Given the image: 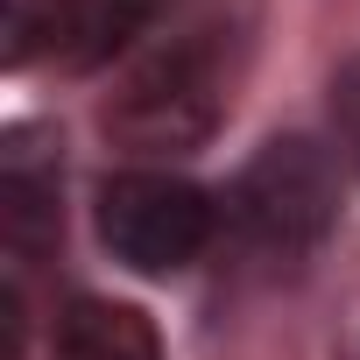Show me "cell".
I'll use <instances>...</instances> for the list:
<instances>
[{
  "label": "cell",
  "instance_id": "4",
  "mask_svg": "<svg viewBox=\"0 0 360 360\" xmlns=\"http://www.w3.org/2000/svg\"><path fill=\"white\" fill-rule=\"evenodd\" d=\"M64 233V205H57V162L36 155V127H15L0 148V240L8 255L36 262L50 255Z\"/></svg>",
  "mask_w": 360,
  "mask_h": 360
},
{
  "label": "cell",
  "instance_id": "8",
  "mask_svg": "<svg viewBox=\"0 0 360 360\" xmlns=\"http://www.w3.org/2000/svg\"><path fill=\"white\" fill-rule=\"evenodd\" d=\"M332 127H339L346 162L360 169V57H346V64L332 71Z\"/></svg>",
  "mask_w": 360,
  "mask_h": 360
},
{
  "label": "cell",
  "instance_id": "1",
  "mask_svg": "<svg viewBox=\"0 0 360 360\" xmlns=\"http://www.w3.org/2000/svg\"><path fill=\"white\" fill-rule=\"evenodd\" d=\"M226 212L248 233V248H262L276 262H297V255L325 248L332 226H339V162H332V148H318L311 134L262 141L248 155V169L233 176Z\"/></svg>",
  "mask_w": 360,
  "mask_h": 360
},
{
  "label": "cell",
  "instance_id": "2",
  "mask_svg": "<svg viewBox=\"0 0 360 360\" xmlns=\"http://www.w3.org/2000/svg\"><path fill=\"white\" fill-rule=\"evenodd\" d=\"M226 113V64L212 29L184 36L155 50L106 106V134L134 155H176V148H198Z\"/></svg>",
  "mask_w": 360,
  "mask_h": 360
},
{
  "label": "cell",
  "instance_id": "7",
  "mask_svg": "<svg viewBox=\"0 0 360 360\" xmlns=\"http://www.w3.org/2000/svg\"><path fill=\"white\" fill-rule=\"evenodd\" d=\"M0 36H8V43H0V57L22 71L29 57H43V50H50V8H43V0H8V15H0Z\"/></svg>",
  "mask_w": 360,
  "mask_h": 360
},
{
  "label": "cell",
  "instance_id": "6",
  "mask_svg": "<svg viewBox=\"0 0 360 360\" xmlns=\"http://www.w3.org/2000/svg\"><path fill=\"white\" fill-rule=\"evenodd\" d=\"M57 353L64 360H162V339L148 311L113 304V297H71L57 318Z\"/></svg>",
  "mask_w": 360,
  "mask_h": 360
},
{
  "label": "cell",
  "instance_id": "3",
  "mask_svg": "<svg viewBox=\"0 0 360 360\" xmlns=\"http://www.w3.org/2000/svg\"><path fill=\"white\" fill-rule=\"evenodd\" d=\"M212 198L169 169H120L99 184V240L134 276H176L212 240Z\"/></svg>",
  "mask_w": 360,
  "mask_h": 360
},
{
  "label": "cell",
  "instance_id": "5",
  "mask_svg": "<svg viewBox=\"0 0 360 360\" xmlns=\"http://www.w3.org/2000/svg\"><path fill=\"white\" fill-rule=\"evenodd\" d=\"M43 8H50V57L64 71H99L155 22L162 0H43Z\"/></svg>",
  "mask_w": 360,
  "mask_h": 360
}]
</instances>
